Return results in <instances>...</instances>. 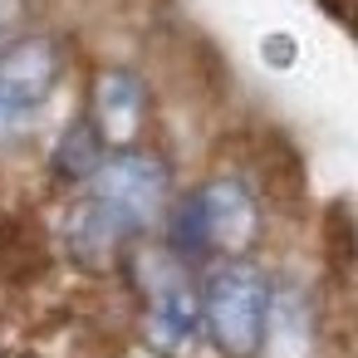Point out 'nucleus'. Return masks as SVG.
I'll return each mask as SVG.
<instances>
[{"label": "nucleus", "instance_id": "1", "mask_svg": "<svg viewBox=\"0 0 358 358\" xmlns=\"http://www.w3.org/2000/svg\"><path fill=\"white\" fill-rule=\"evenodd\" d=\"M94 182V196L79 216V245L89 255L148 231L157 216H162V201H167V167L148 152H118V157H103L99 172L89 177Z\"/></svg>", "mask_w": 358, "mask_h": 358}, {"label": "nucleus", "instance_id": "2", "mask_svg": "<svg viewBox=\"0 0 358 358\" xmlns=\"http://www.w3.org/2000/svg\"><path fill=\"white\" fill-rule=\"evenodd\" d=\"M265 299H270V280L245 265L231 260L206 280V299H201V324L216 338L221 353L231 358H255L260 348V324H265Z\"/></svg>", "mask_w": 358, "mask_h": 358}, {"label": "nucleus", "instance_id": "3", "mask_svg": "<svg viewBox=\"0 0 358 358\" xmlns=\"http://www.w3.org/2000/svg\"><path fill=\"white\" fill-rule=\"evenodd\" d=\"M255 236V192L241 177L206 182L177 216L182 250H241Z\"/></svg>", "mask_w": 358, "mask_h": 358}, {"label": "nucleus", "instance_id": "4", "mask_svg": "<svg viewBox=\"0 0 358 358\" xmlns=\"http://www.w3.org/2000/svg\"><path fill=\"white\" fill-rule=\"evenodd\" d=\"M59 84V50L55 40H20L0 55V99L35 113Z\"/></svg>", "mask_w": 358, "mask_h": 358}, {"label": "nucleus", "instance_id": "5", "mask_svg": "<svg viewBox=\"0 0 358 358\" xmlns=\"http://www.w3.org/2000/svg\"><path fill=\"white\" fill-rule=\"evenodd\" d=\"M201 329V294L192 289L187 275L177 270H162L152 280V294H148V338L167 353L187 348L192 334Z\"/></svg>", "mask_w": 358, "mask_h": 358}, {"label": "nucleus", "instance_id": "6", "mask_svg": "<svg viewBox=\"0 0 358 358\" xmlns=\"http://www.w3.org/2000/svg\"><path fill=\"white\" fill-rule=\"evenodd\" d=\"M314 348V309L304 289H270L265 299V324H260V348L270 358H309Z\"/></svg>", "mask_w": 358, "mask_h": 358}, {"label": "nucleus", "instance_id": "7", "mask_svg": "<svg viewBox=\"0 0 358 358\" xmlns=\"http://www.w3.org/2000/svg\"><path fill=\"white\" fill-rule=\"evenodd\" d=\"M143 84H138V74H128V69H108L103 79H99V89H94V128L103 133V138H113V143H128L133 133H138V123H143Z\"/></svg>", "mask_w": 358, "mask_h": 358}, {"label": "nucleus", "instance_id": "8", "mask_svg": "<svg viewBox=\"0 0 358 358\" xmlns=\"http://www.w3.org/2000/svg\"><path fill=\"white\" fill-rule=\"evenodd\" d=\"M103 162V133L94 128V118H79L64 128L59 148H55V172L64 182H89Z\"/></svg>", "mask_w": 358, "mask_h": 358}, {"label": "nucleus", "instance_id": "9", "mask_svg": "<svg viewBox=\"0 0 358 358\" xmlns=\"http://www.w3.org/2000/svg\"><path fill=\"white\" fill-rule=\"evenodd\" d=\"M30 118H35V113H25V108H15L10 99H0V148H6V143H15V138H25V128H30Z\"/></svg>", "mask_w": 358, "mask_h": 358}, {"label": "nucleus", "instance_id": "10", "mask_svg": "<svg viewBox=\"0 0 358 358\" xmlns=\"http://www.w3.org/2000/svg\"><path fill=\"white\" fill-rule=\"evenodd\" d=\"M265 59H270V64H289V59H294V40H289V35H270V40H265Z\"/></svg>", "mask_w": 358, "mask_h": 358}, {"label": "nucleus", "instance_id": "11", "mask_svg": "<svg viewBox=\"0 0 358 358\" xmlns=\"http://www.w3.org/2000/svg\"><path fill=\"white\" fill-rule=\"evenodd\" d=\"M20 6H25V0H0V30L20 20Z\"/></svg>", "mask_w": 358, "mask_h": 358}]
</instances>
